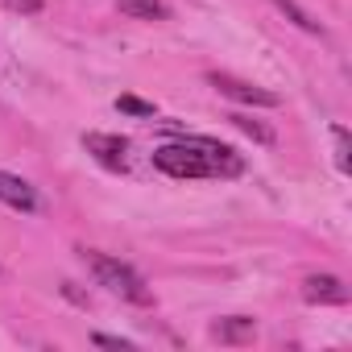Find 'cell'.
<instances>
[{"label": "cell", "mask_w": 352, "mask_h": 352, "mask_svg": "<svg viewBox=\"0 0 352 352\" xmlns=\"http://www.w3.org/2000/svg\"><path fill=\"white\" fill-rule=\"evenodd\" d=\"M0 204H9V208L34 216V212H38V191H34L25 179H17V174L0 170Z\"/></svg>", "instance_id": "cell-6"}, {"label": "cell", "mask_w": 352, "mask_h": 352, "mask_svg": "<svg viewBox=\"0 0 352 352\" xmlns=\"http://www.w3.org/2000/svg\"><path fill=\"white\" fill-rule=\"evenodd\" d=\"M116 108H120V112H129V116H153V112H157L149 100H137V96H120V100H116Z\"/></svg>", "instance_id": "cell-12"}, {"label": "cell", "mask_w": 352, "mask_h": 352, "mask_svg": "<svg viewBox=\"0 0 352 352\" xmlns=\"http://www.w3.org/2000/svg\"><path fill=\"white\" fill-rule=\"evenodd\" d=\"M5 9H13V13H42V0H5Z\"/></svg>", "instance_id": "cell-14"}, {"label": "cell", "mask_w": 352, "mask_h": 352, "mask_svg": "<svg viewBox=\"0 0 352 352\" xmlns=\"http://www.w3.org/2000/svg\"><path fill=\"white\" fill-rule=\"evenodd\" d=\"M228 120H232V124H236V129H241V133H249V137H253V141H261V145H274V133H270V129H265V124H257V120H253V116H245V112H232V116H228Z\"/></svg>", "instance_id": "cell-10"}, {"label": "cell", "mask_w": 352, "mask_h": 352, "mask_svg": "<svg viewBox=\"0 0 352 352\" xmlns=\"http://www.w3.org/2000/svg\"><path fill=\"white\" fill-rule=\"evenodd\" d=\"M153 166L170 179H236L245 170V157L212 137H179L153 149Z\"/></svg>", "instance_id": "cell-1"}, {"label": "cell", "mask_w": 352, "mask_h": 352, "mask_svg": "<svg viewBox=\"0 0 352 352\" xmlns=\"http://www.w3.org/2000/svg\"><path fill=\"white\" fill-rule=\"evenodd\" d=\"M91 344H100V348H120V352H133V340H120V336H104V331H96V336H91Z\"/></svg>", "instance_id": "cell-13"}, {"label": "cell", "mask_w": 352, "mask_h": 352, "mask_svg": "<svg viewBox=\"0 0 352 352\" xmlns=\"http://www.w3.org/2000/svg\"><path fill=\"white\" fill-rule=\"evenodd\" d=\"M302 298L307 302H323V307H340V302H348V286L336 274H311L302 282Z\"/></svg>", "instance_id": "cell-5"}, {"label": "cell", "mask_w": 352, "mask_h": 352, "mask_svg": "<svg viewBox=\"0 0 352 352\" xmlns=\"http://www.w3.org/2000/svg\"><path fill=\"white\" fill-rule=\"evenodd\" d=\"M79 253H83L87 270L96 274V282H100L104 290H112L116 298L137 302V307H149V302H153V290L145 286V278H141L133 265H124L120 257H108V253H100V249H79Z\"/></svg>", "instance_id": "cell-2"}, {"label": "cell", "mask_w": 352, "mask_h": 352, "mask_svg": "<svg viewBox=\"0 0 352 352\" xmlns=\"http://www.w3.org/2000/svg\"><path fill=\"white\" fill-rule=\"evenodd\" d=\"M274 5H278V9H282V13H286L294 25H298V30H307V34H323V25H319V21L307 13V9H298L294 0H274Z\"/></svg>", "instance_id": "cell-9"}, {"label": "cell", "mask_w": 352, "mask_h": 352, "mask_svg": "<svg viewBox=\"0 0 352 352\" xmlns=\"http://www.w3.org/2000/svg\"><path fill=\"white\" fill-rule=\"evenodd\" d=\"M331 145H336V170L340 174H348V129L344 124H331Z\"/></svg>", "instance_id": "cell-11"}, {"label": "cell", "mask_w": 352, "mask_h": 352, "mask_svg": "<svg viewBox=\"0 0 352 352\" xmlns=\"http://www.w3.org/2000/svg\"><path fill=\"white\" fill-rule=\"evenodd\" d=\"M116 9L133 21H166L170 17L166 0H116Z\"/></svg>", "instance_id": "cell-8"}, {"label": "cell", "mask_w": 352, "mask_h": 352, "mask_svg": "<svg viewBox=\"0 0 352 352\" xmlns=\"http://www.w3.org/2000/svg\"><path fill=\"white\" fill-rule=\"evenodd\" d=\"M83 149L104 166V170H124L129 166V141L116 133H83Z\"/></svg>", "instance_id": "cell-4"}, {"label": "cell", "mask_w": 352, "mask_h": 352, "mask_svg": "<svg viewBox=\"0 0 352 352\" xmlns=\"http://www.w3.org/2000/svg\"><path fill=\"white\" fill-rule=\"evenodd\" d=\"M208 83H212L220 96H228V100H236V104H249V108H278V104H282L274 91H265V87H257V83H245V79H236V75H228V71H212Z\"/></svg>", "instance_id": "cell-3"}, {"label": "cell", "mask_w": 352, "mask_h": 352, "mask_svg": "<svg viewBox=\"0 0 352 352\" xmlns=\"http://www.w3.org/2000/svg\"><path fill=\"white\" fill-rule=\"evenodd\" d=\"M212 340H220V344H253L257 340V323L249 319V315H224V319H216L212 323Z\"/></svg>", "instance_id": "cell-7"}]
</instances>
